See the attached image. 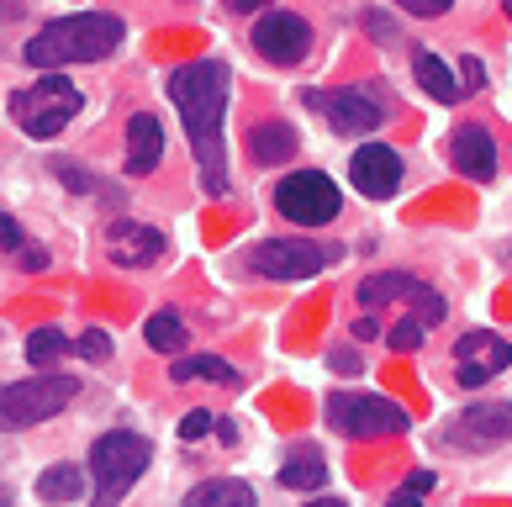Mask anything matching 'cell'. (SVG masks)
<instances>
[{
    "label": "cell",
    "mask_w": 512,
    "mask_h": 507,
    "mask_svg": "<svg viewBox=\"0 0 512 507\" xmlns=\"http://www.w3.org/2000/svg\"><path fill=\"white\" fill-rule=\"evenodd\" d=\"M32 249L27 233H22V222H16L11 212H0V254H16V265H22V254Z\"/></svg>",
    "instance_id": "28"
},
{
    "label": "cell",
    "mask_w": 512,
    "mask_h": 507,
    "mask_svg": "<svg viewBox=\"0 0 512 507\" xmlns=\"http://www.w3.org/2000/svg\"><path fill=\"white\" fill-rule=\"evenodd\" d=\"M507 22H512V0H507Z\"/></svg>",
    "instance_id": "37"
},
{
    "label": "cell",
    "mask_w": 512,
    "mask_h": 507,
    "mask_svg": "<svg viewBox=\"0 0 512 507\" xmlns=\"http://www.w3.org/2000/svg\"><path fill=\"white\" fill-rule=\"evenodd\" d=\"M312 106L328 117L333 133H344V138L375 133V127L391 117L386 85H349V90H333V96H312Z\"/></svg>",
    "instance_id": "8"
},
{
    "label": "cell",
    "mask_w": 512,
    "mask_h": 507,
    "mask_svg": "<svg viewBox=\"0 0 512 507\" xmlns=\"http://www.w3.org/2000/svg\"><path fill=\"white\" fill-rule=\"evenodd\" d=\"M512 439V402H476L465 407L460 418L449 423L444 444L465 449V455H486V449H502Z\"/></svg>",
    "instance_id": "11"
},
{
    "label": "cell",
    "mask_w": 512,
    "mask_h": 507,
    "mask_svg": "<svg viewBox=\"0 0 512 507\" xmlns=\"http://www.w3.org/2000/svg\"><path fill=\"white\" fill-rule=\"evenodd\" d=\"M59 175H64L69 191H96V180H90L85 169H74V164H59Z\"/></svg>",
    "instance_id": "33"
},
{
    "label": "cell",
    "mask_w": 512,
    "mask_h": 507,
    "mask_svg": "<svg viewBox=\"0 0 512 507\" xmlns=\"http://www.w3.org/2000/svg\"><path fill=\"white\" fill-rule=\"evenodd\" d=\"M127 37V22L111 11H74V16H59V22H48L43 32L27 37L22 59L32 69H69V64H101L111 53L122 48Z\"/></svg>",
    "instance_id": "2"
},
{
    "label": "cell",
    "mask_w": 512,
    "mask_h": 507,
    "mask_svg": "<svg viewBox=\"0 0 512 507\" xmlns=\"http://www.w3.org/2000/svg\"><path fill=\"white\" fill-rule=\"evenodd\" d=\"M407 16H444L449 11V0H396Z\"/></svg>",
    "instance_id": "31"
},
{
    "label": "cell",
    "mask_w": 512,
    "mask_h": 507,
    "mask_svg": "<svg viewBox=\"0 0 512 507\" xmlns=\"http://www.w3.org/2000/svg\"><path fill=\"white\" fill-rule=\"evenodd\" d=\"M143 333H148V344H154L159 354H180L185 344H191V338H185V323H180L175 312H154Z\"/></svg>",
    "instance_id": "24"
},
{
    "label": "cell",
    "mask_w": 512,
    "mask_h": 507,
    "mask_svg": "<svg viewBox=\"0 0 512 507\" xmlns=\"http://www.w3.org/2000/svg\"><path fill=\"white\" fill-rule=\"evenodd\" d=\"M254 48H259V59H270L280 69H296L312 53V22L296 11H264L254 22Z\"/></svg>",
    "instance_id": "12"
},
{
    "label": "cell",
    "mask_w": 512,
    "mask_h": 507,
    "mask_svg": "<svg viewBox=\"0 0 512 507\" xmlns=\"http://www.w3.org/2000/svg\"><path fill=\"white\" fill-rule=\"evenodd\" d=\"M106 249L117 265H132V270H143V265H159L164 259V233L159 228H143V222H132V217H117L106 228Z\"/></svg>",
    "instance_id": "15"
},
{
    "label": "cell",
    "mask_w": 512,
    "mask_h": 507,
    "mask_svg": "<svg viewBox=\"0 0 512 507\" xmlns=\"http://www.w3.org/2000/svg\"><path fill=\"white\" fill-rule=\"evenodd\" d=\"M481 80H486V69H481L476 59H465V64H460V80H454V85H465L460 96H476V90H481Z\"/></svg>",
    "instance_id": "30"
},
{
    "label": "cell",
    "mask_w": 512,
    "mask_h": 507,
    "mask_svg": "<svg viewBox=\"0 0 512 507\" xmlns=\"http://www.w3.org/2000/svg\"><path fill=\"white\" fill-rule=\"evenodd\" d=\"M280 486H291V492H322L328 486V455L317 444H291L286 460H280Z\"/></svg>",
    "instance_id": "18"
},
{
    "label": "cell",
    "mask_w": 512,
    "mask_h": 507,
    "mask_svg": "<svg viewBox=\"0 0 512 507\" xmlns=\"http://www.w3.org/2000/svg\"><path fill=\"white\" fill-rule=\"evenodd\" d=\"M64 349H69V338H64L59 328H32V333H27V360H32L37 370L59 365V360H64Z\"/></svg>",
    "instance_id": "25"
},
{
    "label": "cell",
    "mask_w": 512,
    "mask_h": 507,
    "mask_svg": "<svg viewBox=\"0 0 512 507\" xmlns=\"http://www.w3.org/2000/svg\"><path fill=\"white\" fill-rule=\"evenodd\" d=\"M349 175H354V185H359V196H370V201H386V196H396L402 191V154L396 148H386V143H365L354 154V164H349Z\"/></svg>",
    "instance_id": "14"
},
{
    "label": "cell",
    "mask_w": 512,
    "mask_h": 507,
    "mask_svg": "<svg viewBox=\"0 0 512 507\" xmlns=\"http://www.w3.org/2000/svg\"><path fill=\"white\" fill-rule=\"evenodd\" d=\"M507 365H512V344L491 328H476L454 344V375H460V386H486V381H497Z\"/></svg>",
    "instance_id": "13"
},
{
    "label": "cell",
    "mask_w": 512,
    "mask_h": 507,
    "mask_svg": "<svg viewBox=\"0 0 512 507\" xmlns=\"http://www.w3.org/2000/svg\"><path fill=\"white\" fill-rule=\"evenodd\" d=\"M180 507H259V497H254V486L238 481V476H212V481H196Z\"/></svg>",
    "instance_id": "19"
},
{
    "label": "cell",
    "mask_w": 512,
    "mask_h": 507,
    "mask_svg": "<svg viewBox=\"0 0 512 507\" xmlns=\"http://www.w3.org/2000/svg\"><path fill=\"white\" fill-rule=\"evenodd\" d=\"M359 302L365 307H391V302H412V317L423 328H439L444 323V296L423 286L417 275H402V270H381V275H365L359 280Z\"/></svg>",
    "instance_id": "10"
},
{
    "label": "cell",
    "mask_w": 512,
    "mask_h": 507,
    "mask_svg": "<svg viewBox=\"0 0 512 507\" xmlns=\"http://www.w3.org/2000/svg\"><path fill=\"white\" fill-rule=\"evenodd\" d=\"M80 381L74 375H32V381L0 386V428H32L43 418H59L74 402Z\"/></svg>",
    "instance_id": "6"
},
{
    "label": "cell",
    "mask_w": 512,
    "mask_h": 507,
    "mask_svg": "<svg viewBox=\"0 0 512 507\" xmlns=\"http://www.w3.org/2000/svg\"><path fill=\"white\" fill-rule=\"evenodd\" d=\"M74 354H80V360H111V338L101 333V328H85L80 338H74L69 344Z\"/></svg>",
    "instance_id": "29"
},
{
    "label": "cell",
    "mask_w": 512,
    "mask_h": 507,
    "mask_svg": "<svg viewBox=\"0 0 512 507\" xmlns=\"http://www.w3.org/2000/svg\"><path fill=\"white\" fill-rule=\"evenodd\" d=\"M80 111H85V90H74L64 74H43L37 85H27V90H16V96H11L16 127H22L27 138H37V143L59 138Z\"/></svg>",
    "instance_id": "4"
},
{
    "label": "cell",
    "mask_w": 512,
    "mask_h": 507,
    "mask_svg": "<svg viewBox=\"0 0 512 507\" xmlns=\"http://www.w3.org/2000/svg\"><path fill=\"white\" fill-rule=\"evenodd\" d=\"M164 159V127L154 111H138L127 122V175H154Z\"/></svg>",
    "instance_id": "17"
},
{
    "label": "cell",
    "mask_w": 512,
    "mask_h": 507,
    "mask_svg": "<svg viewBox=\"0 0 512 507\" xmlns=\"http://www.w3.org/2000/svg\"><path fill=\"white\" fill-rule=\"evenodd\" d=\"M148 460H154V444H148L143 434H127V428H117V434H101L96 444H90V481H96V497H90V507H117L132 486L143 481Z\"/></svg>",
    "instance_id": "3"
},
{
    "label": "cell",
    "mask_w": 512,
    "mask_h": 507,
    "mask_svg": "<svg viewBox=\"0 0 512 507\" xmlns=\"http://www.w3.org/2000/svg\"><path fill=\"white\" fill-rule=\"evenodd\" d=\"M175 381H217V386H238V370L217 360V354H185L175 360Z\"/></svg>",
    "instance_id": "22"
},
{
    "label": "cell",
    "mask_w": 512,
    "mask_h": 507,
    "mask_svg": "<svg viewBox=\"0 0 512 507\" xmlns=\"http://www.w3.org/2000/svg\"><path fill=\"white\" fill-rule=\"evenodd\" d=\"M0 507H11V492H6V486H0Z\"/></svg>",
    "instance_id": "36"
},
{
    "label": "cell",
    "mask_w": 512,
    "mask_h": 507,
    "mask_svg": "<svg viewBox=\"0 0 512 507\" xmlns=\"http://www.w3.org/2000/svg\"><path fill=\"white\" fill-rule=\"evenodd\" d=\"M322 412H328V423L344 439H396L412 428L407 407H396L386 397H370V391H333Z\"/></svg>",
    "instance_id": "5"
},
{
    "label": "cell",
    "mask_w": 512,
    "mask_h": 507,
    "mask_svg": "<svg viewBox=\"0 0 512 507\" xmlns=\"http://www.w3.org/2000/svg\"><path fill=\"white\" fill-rule=\"evenodd\" d=\"M275 206L296 228H328L338 217V206H344V196H338V185L322 169H296V175H286L275 185Z\"/></svg>",
    "instance_id": "7"
},
{
    "label": "cell",
    "mask_w": 512,
    "mask_h": 507,
    "mask_svg": "<svg viewBox=\"0 0 512 507\" xmlns=\"http://www.w3.org/2000/svg\"><path fill=\"white\" fill-rule=\"evenodd\" d=\"M296 143H301V133L291 122H259L249 133V159L254 164H286L296 154Z\"/></svg>",
    "instance_id": "20"
},
{
    "label": "cell",
    "mask_w": 512,
    "mask_h": 507,
    "mask_svg": "<svg viewBox=\"0 0 512 507\" xmlns=\"http://www.w3.org/2000/svg\"><path fill=\"white\" fill-rule=\"evenodd\" d=\"M85 492V471L80 465H48L43 476H37V497L43 502H74Z\"/></svg>",
    "instance_id": "23"
},
{
    "label": "cell",
    "mask_w": 512,
    "mask_h": 507,
    "mask_svg": "<svg viewBox=\"0 0 512 507\" xmlns=\"http://www.w3.org/2000/svg\"><path fill=\"white\" fill-rule=\"evenodd\" d=\"M412 74H417V85H423L439 106H454V101H460V85H454V74H449L439 59H433V53H412Z\"/></svg>",
    "instance_id": "21"
},
{
    "label": "cell",
    "mask_w": 512,
    "mask_h": 507,
    "mask_svg": "<svg viewBox=\"0 0 512 507\" xmlns=\"http://www.w3.org/2000/svg\"><path fill=\"white\" fill-rule=\"evenodd\" d=\"M449 164L460 169V175H470L476 185H491L497 180V143H491L486 127H460V133L449 138Z\"/></svg>",
    "instance_id": "16"
},
{
    "label": "cell",
    "mask_w": 512,
    "mask_h": 507,
    "mask_svg": "<svg viewBox=\"0 0 512 507\" xmlns=\"http://www.w3.org/2000/svg\"><path fill=\"white\" fill-rule=\"evenodd\" d=\"M0 22H6V11H0Z\"/></svg>",
    "instance_id": "38"
},
{
    "label": "cell",
    "mask_w": 512,
    "mask_h": 507,
    "mask_svg": "<svg viewBox=\"0 0 512 507\" xmlns=\"http://www.w3.org/2000/svg\"><path fill=\"white\" fill-rule=\"evenodd\" d=\"M212 412H191V418H185V428H180V439H201V434H212Z\"/></svg>",
    "instance_id": "32"
},
{
    "label": "cell",
    "mask_w": 512,
    "mask_h": 507,
    "mask_svg": "<svg viewBox=\"0 0 512 507\" xmlns=\"http://www.w3.org/2000/svg\"><path fill=\"white\" fill-rule=\"evenodd\" d=\"M333 249H322L312 238H259L249 249V270L264 280H312L317 270H328Z\"/></svg>",
    "instance_id": "9"
},
{
    "label": "cell",
    "mask_w": 512,
    "mask_h": 507,
    "mask_svg": "<svg viewBox=\"0 0 512 507\" xmlns=\"http://www.w3.org/2000/svg\"><path fill=\"white\" fill-rule=\"evenodd\" d=\"M433 486H439V476H433V471H412V476L402 481V492H391L386 507H423V497L433 492Z\"/></svg>",
    "instance_id": "26"
},
{
    "label": "cell",
    "mask_w": 512,
    "mask_h": 507,
    "mask_svg": "<svg viewBox=\"0 0 512 507\" xmlns=\"http://www.w3.org/2000/svg\"><path fill=\"white\" fill-rule=\"evenodd\" d=\"M328 365H333V370H344V375H354V370H359V354H354V349H344V354H328Z\"/></svg>",
    "instance_id": "34"
},
{
    "label": "cell",
    "mask_w": 512,
    "mask_h": 507,
    "mask_svg": "<svg viewBox=\"0 0 512 507\" xmlns=\"http://www.w3.org/2000/svg\"><path fill=\"white\" fill-rule=\"evenodd\" d=\"M227 74L222 59H191V64H175L169 69V101H175L180 122H185V138H191V154H196V175H201V191L206 196H227V143H222V117H227Z\"/></svg>",
    "instance_id": "1"
},
{
    "label": "cell",
    "mask_w": 512,
    "mask_h": 507,
    "mask_svg": "<svg viewBox=\"0 0 512 507\" xmlns=\"http://www.w3.org/2000/svg\"><path fill=\"white\" fill-rule=\"evenodd\" d=\"M423 323L417 317H402V323H391V333H386V344L396 349V354H412V349H423Z\"/></svg>",
    "instance_id": "27"
},
{
    "label": "cell",
    "mask_w": 512,
    "mask_h": 507,
    "mask_svg": "<svg viewBox=\"0 0 512 507\" xmlns=\"http://www.w3.org/2000/svg\"><path fill=\"white\" fill-rule=\"evenodd\" d=\"M307 507H349V502H338V497H317V502H307Z\"/></svg>",
    "instance_id": "35"
}]
</instances>
